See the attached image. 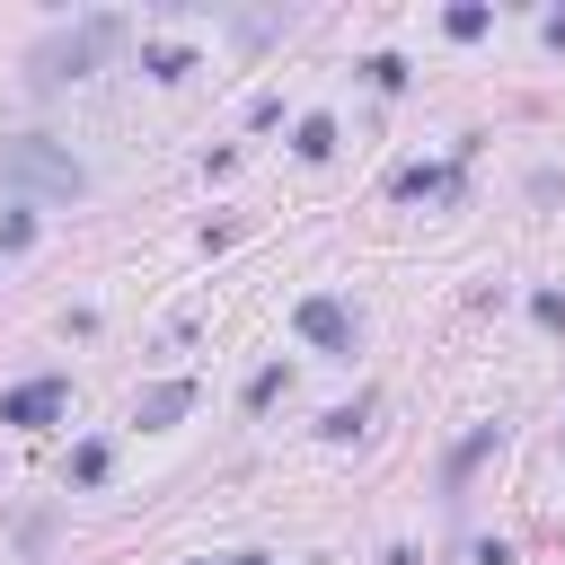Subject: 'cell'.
Wrapping results in <instances>:
<instances>
[{
	"label": "cell",
	"mask_w": 565,
	"mask_h": 565,
	"mask_svg": "<svg viewBox=\"0 0 565 565\" xmlns=\"http://www.w3.org/2000/svg\"><path fill=\"white\" fill-rule=\"evenodd\" d=\"M0 177H9V185H35V194H79V185H88V168H79L71 150L35 141V132H26V141H0Z\"/></svg>",
	"instance_id": "6da1fadb"
},
{
	"label": "cell",
	"mask_w": 565,
	"mask_h": 565,
	"mask_svg": "<svg viewBox=\"0 0 565 565\" xmlns=\"http://www.w3.org/2000/svg\"><path fill=\"white\" fill-rule=\"evenodd\" d=\"M106 44H115V18H88V26H71V35H44V44H35V79H79Z\"/></svg>",
	"instance_id": "7a4b0ae2"
},
{
	"label": "cell",
	"mask_w": 565,
	"mask_h": 565,
	"mask_svg": "<svg viewBox=\"0 0 565 565\" xmlns=\"http://www.w3.org/2000/svg\"><path fill=\"white\" fill-rule=\"evenodd\" d=\"M291 327H300V335H309L318 353H353V344H362V327H353V309H344V300H327V291H309V300L291 309Z\"/></svg>",
	"instance_id": "3957f363"
},
{
	"label": "cell",
	"mask_w": 565,
	"mask_h": 565,
	"mask_svg": "<svg viewBox=\"0 0 565 565\" xmlns=\"http://www.w3.org/2000/svg\"><path fill=\"white\" fill-rule=\"evenodd\" d=\"M62 406H71V380H62V371H44V380H26V388H9V397H0V424L35 433V424H53Z\"/></svg>",
	"instance_id": "277c9868"
},
{
	"label": "cell",
	"mask_w": 565,
	"mask_h": 565,
	"mask_svg": "<svg viewBox=\"0 0 565 565\" xmlns=\"http://www.w3.org/2000/svg\"><path fill=\"white\" fill-rule=\"evenodd\" d=\"M194 406V380H159V388H141V406H132V424H177Z\"/></svg>",
	"instance_id": "5b68a950"
},
{
	"label": "cell",
	"mask_w": 565,
	"mask_h": 565,
	"mask_svg": "<svg viewBox=\"0 0 565 565\" xmlns=\"http://www.w3.org/2000/svg\"><path fill=\"white\" fill-rule=\"evenodd\" d=\"M494 441H503V424H477V433H468V441L450 450V486H459V477H468V468H477V459H486Z\"/></svg>",
	"instance_id": "8992f818"
},
{
	"label": "cell",
	"mask_w": 565,
	"mask_h": 565,
	"mask_svg": "<svg viewBox=\"0 0 565 565\" xmlns=\"http://www.w3.org/2000/svg\"><path fill=\"white\" fill-rule=\"evenodd\" d=\"M441 26H450V35H459V44H477V35H486V26H494V9H486V0H459V9H450V18H441Z\"/></svg>",
	"instance_id": "52a82bcc"
},
{
	"label": "cell",
	"mask_w": 565,
	"mask_h": 565,
	"mask_svg": "<svg viewBox=\"0 0 565 565\" xmlns=\"http://www.w3.org/2000/svg\"><path fill=\"white\" fill-rule=\"evenodd\" d=\"M291 150H300V159H327V150H335V124H327V115H300Z\"/></svg>",
	"instance_id": "ba28073f"
},
{
	"label": "cell",
	"mask_w": 565,
	"mask_h": 565,
	"mask_svg": "<svg viewBox=\"0 0 565 565\" xmlns=\"http://www.w3.org/2000/svg\"><path fill=\"white\" fill-rule=\"evenodd\" d=\"M106 468H115V450H106V441H79V450H71V486H97Z\"/></svg>",
	"instance_id": "9c48e42d"
},
{
	"label": "cell",
	"mask_w": 565,
	"mask_h": 565,
	"mask_svg": "<svg viewBox=\"0 0 565 565\" xmlns=\"http://www.w3.org/2000/svg\"><path fill=\"white\" fill-rule=\"evenodd\" d=\"M141 71H150V79H185V71H194V53H177V44H150V53H141Z\"/></svg>",
	"instance_id": "30bf717a"
},
{
	"label": "cell",
	"mask_w": 565,
	"mask_h": 565,
	"mask_svg": "<svg viewBox=\"0 0 565 565\" xmlns=\"http://www.w3.org/2000/svg\"><path fill=\"white\" fill-rule=\"evenodd\" d=\"M388 185H397V194H450V177H441V168H397Z\"/></svg>",
	"instance_id": "8fae6325"
},
{
	"label": "cell",
	"mask_w": 565,
	"mask_h": 565,
	"mask_svg": "<svg viewBox=\"0 0 565 565\" xmlns=\"http://www.w3.org/2000/svg\"><path fill=\"white\" fill-rule=\"evenodd\" d=\"M362 71H371V88H388V97H397V88H406V62H397V53H371V62H362Z\"/></svg>",
	"instance_id": "7c38bea8"
},
{
	"label": "cell",
	"mask_w": 565,
	"mask_h": 565,
	"mask_svg": "<svg viewBox=\"0 0 565 565\" xmlns=\"http://www.w3.org/2000/svg\"><path fill=\"white\" fill-rule=\"evenodd\" d=\"M362 415H371V406H362V397H353V406H335V415H327V424H318V433H327V441H353V433H362Z\"/></svg>",
	"instance_id": "4fadbf2b"
},
{
	"label": "cell",
	"mask_w": 565,
	"mask_h": 565,
	"mask_svg": "<svg viewBox=\"0 0 565 565\" xmlns=\"http://www.w3.org/2000/svg\"><path fill=\"white\" fill-rule=\"evenodd\" d=\"M274 397H282V362H265V371L247 380V406H274Z\"/></svg>",
	"instance_id": "5bb4252c"
},
{
	"label": "cell",
	"mask_w": 565,
	"mask_h": 565,
	"mask_svg": "<svg viewBox=\"0 0 565 565\" xmlns=\"http://www.w3.org/2000/svg\"><path fill=\"white\" fill-rule=\"evenodd\" d=\"M530 309H539V327H565V291H530Z\"/></svg>",
	"instance_id": "9a60e30c"
},
{
	"label": "cell",
	"mask_w": 565,
	"mask_h": 565,
	"mask_svg": "<svg viewBox=\"0 0 565 565\" xmlns=\"http://www.w3.org/2000/svg\"><path fill=\"white\" fill-rule=\"evenodd\" d=\"M539 35H547V44H565V9H547V18H539Z\"/></svg>",
	"instance_id": "2e32d148"
},
{
	"label": "cell",
	"mask_w": 565,
	"mask_h": 565,
	"mask_svg": "<svg viewBox=\"0 0 565 565\" xmlns=\"http://www.w3.org/2000/svg\"><path fill=\"white\" fill-rule=\"evenodd\" d=\"M230 565H265V556H230Z\"/></svg>",
	"instance_id": "e0dca14e"
}]
</instances>
